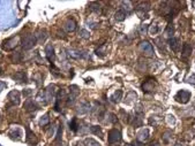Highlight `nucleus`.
<instances>
[{"label":"nucleus","mask_w":195,"mask_h":146,"mask_svg":"<svg viewBox=\"0 0 195 146\" xmlns=\"http://www.w3.org/2000/svg\"><path fill=\"white\" fill-rule=\"evenodd\" d=\"M132 146H142V144H141L140 142H136V143H134V144H132Z\"/></svg>","instance_id":"nucleus-32"},{"label":"nucleus","mask_w":195,"mask_h":146,"mask_svg":"<svg viewBox=\"0 0 195 146\" xmlns=\"http://www.w3.org/2000/svg\"><path fill=\"white\" fill-rule=\"evenodd\" d=\"M147 31H148V26H147V24H142V26L140 27V30H139L140 35H146Z\"/></svg>","instance_id":"nucleus-25"},{"label":"nucleus","mask_w":195,"mask_h":146,"mask_svg":"<svg viewBox=\"0 0 195 146\" xmlns=\"http://www.w3.org/2000/svg\"><path fill=\"white\" fill-rule=\"evenodd\" d=\"M90 131H91L93 134H95V135H99L100 137H103L102 129H100V127H98V125H93V127H90Z\"/></svg>","instance_id":"nucleus-19"},{"label":"nucleus","mask_w":195,"mask_h":146,"mask_svg":"<svg viewBox=\"0 0 195 146\" xmlns=\"http://www.w3.org/2000/svg\"><path fill=\"white\" fill-rule=\"evenodd\" d=\"M192 51H193V48H192V45H191V44H188V43H185V44L182 45L181 58L184 59V60L188 59L189 57H191V54H192Z\"/></svg>","instance_id":"nucleus-5"},{"label":"nucleus","mask_w":195,"mask_h":146,"mask_svg":"<svg viewBox=\"0 0 195 146\" xmlns=\"http://www.w3.org/2000/svg\"><path fill=\"white\" fill-rule=\"evenodd\" d=\"M8 99L13 102V104H19L20 101V93L17 91H12L9 94H8Z\"/></svg>","instance_id":"nucleus-9"},{"label":"nucleus","mask_w":195,"mask_h":146,"mask_svg":"<svg viewBox=\"0 0 195 146\" xmlns=\"http://www.w3.org/2000/svg\"><path fill=\"white\" fill-rule=\"evenodd\" d=\"M110 121H111V122H113V123H116V122L118 121V118H117V116H116L114 114H111V117H110Z\"/></svg>","instance_id":"nucleus-30"},{"label":"nucleus","mask_w":195,"mask_h":146,"mask_svg":"<svg viewBox=\"0 0 195 146\" xmlns=\"http://www.w3.org/2000/svg\"><path fill=\"white\" fill-rule=\"evenodd\" d=\"M174 146H184V145H181V144H179V143H177V144H176V145Z\"/></svg>","instance_id":"nucleus-33"},{"label":"nucleus","mask_w":195,"mask_h":146,"mask_svg":"<svg viewBox=\"0 0 195 146\" xmlns=\"http://www.w3.org/2000/svg\"><path fill=\"white\" fill-rule=\"evenodd\" d=\"M81 33H82L81 36H82L83 38H89V37H90V33H89V32H87L86 30H82V31H81Z\"/></svg>","instance_id":"nucleus-29"},{"label":"nucleus","mask_w":195,"mask_h":146,"mask_svg":"<svg viewBox=\"0 0 195 146\" xmlns=\"http://www.w3.org/2000/svg\"><path fill=\"white\" fill-rule=\"evenodd\" d=\"M174 99L180 104H187L191 99V92L187 91V90H180L174 95Z\"/></svg>","instance_id":"nucleus-1"},{"label":"nucleus","mask_w":195,"mask_h":146,"mask_svg":"<svg viewBox=\"0 0 195 146\" xmlns=\"http://www.w3.org/2000/svg\"><path fill=\"white\" fill-rule=\"evenodd\" d=\"M46 55H47V59H49L50 61H52V60L54 59V54H53V47H52L51 45H49V46L46 47Z\"/></svg>","instance_id":"nucleus-16"},{"label":"nucleus","mask_w":195,"mask_h":146,"mask_svg":"<svg viewBox=\"0 0 195 146\" xmlns=\"http://www.w3.org/2000/svg\"><path fill=\"white\" fill-rule=\"evenodd\" d=\"M161 118L158 116H151L149 118V124L150 125H154V127H158L159 125V123H161Z\"/></svg>","instance_id":"nucleus-15"},{"label":"nucleus","mask_w":195,"mask_h":146,"mask_svg":"<svg viewBox=\"0 0 195 146\" xmlns=\"http://www.w3.org/2000/svg\"><path fill=\"white\" fill-rule=\"evenodd\" d=\"M158 31H159V28H158V26H157V23L155 22V23H153L151 26H150V28H149V32H150V35H157L158 33Z\"/></svg>","instance_id":"nucleus-17"},{"label":"nucleus","mask_w":195,"mask_h":146,"mask_svg":"<svg viewBox=\"0 0 195 146\" xmlns=\"http://www.w3.org/2000/svg\"><path fill=\"white\" fill-rule=\"evenodd\" d=\"M35 43H36V39H35V37L33 36H28L24 40H23V47L24 48H31L33 45H35Z\"/></svg>","instance_id":"nucleus-7"},{"label":"nucleus","mask_w":195,"mask_h":146,"mask_svg":"<svg viewBox=\"0 0 195 146\" xmlns=\"http://www.w3.org/2000/svg\"><path fill=\"white\" fill-rule=\"evenodd\" d=\"M24 107H26L27 111H35V109H36V105L33 104V100H28V101H26Z\"/></svg>","instance_id":"nucleus-18"},{"label":"nucleus","mask_w":195,"mask_h":146,"mask_svg":"<svg viewBox=\"0 0 195 146\" xmlns=\"http://www.w3.org/2000/svg\"><path fill=\"white\" fill-rule=\"evenodd\" d=\"M150 146H161V145H159V143H158V142H153V143L150 144Z\"/></svg>","instance_id":"nucleus-31"},{"label":"nucleus","mask_w":195,"mask_h":146,"mask_svg":"<svg viewBox=\"0 0 195 146\" xmlns=\"http://www.w3.org/2000/svg\"><path fill=\"white\" fill-rule=\"evenodd\" d=\"M126 15H127V13H126L124 9H120V10H118V12L114 14V19H116L117 21L121 22V21H124V20L126 19Z\"/></svg>","instance_id":"nucleus-10"},{"label":"nucleus","mask_w":195,"mask_h":146,"mask_svg":"<svg viewBox=\"0 0 195 146\" xmlns=\"http://www.w3.org/2000/svg\"><path fill=\"white\" fill-rule=\"evenodd\" d=\"M14 78L20 80V81H23V80H26V74H24V73H19V74H16V75L14 76Z\"/></svg>","instance_id":"nucleus-26"},{"label":"nucleus","mask_w":195,"mask_h":146,"mask_svg":"<svg viewBox=\"0 0 195 146\" xmlns=\"http://www.w3.org/2000/svg\"><path fill=\"white\" fill-rule=\"evenodd\" d=\"M123 98V91L121 90H117L112 95H111V100L113 102H119Z\"/></svg>","instance_id":"nucleus-11"},{"label":"nucleus","mask_w":195,"mask_h":146,"mask_svg":"<svg viewBox=\"0 0 195 146\" xmlns=\"http://www.w3.org/2000/svg\"><path fill=\"white\" fill-rule=\"evenodd\" d=\"M186 81H187V83H189V84H195V74H192L191 76H188Z\"/></svg>","instance_id":"nucleus-27"},{"label":"nucleus","mask_w":195,"mask_h":146,"mask_svg":"<svg viewBox=\"0 0 195 146\" xmlns=\"http://www.w3.org/2000/svg\"><path fill=\"white\" fill-rule=\"evenodd\" d=\"M148 138H149V130H148V129H143L141 132L137 134V140H139L140 143L146 142Z\"/></svg>","instance_id":"nucleus-8"},{"label":"nucleus","mask_w":195,"mask_h":146,"mask_svg":"<svg viewBox=\"0 0 195 146\" xmlns=\"http://www.w3.org/2000/svg\"><path fill=\"white\" fill-rule=\"evenodd\" d=\"M167 43H169V45H170V47H171V50L173 52H178L180 50V40H179V38L172 37V38L169 39Z\"/></svg>","instance_id":"nucleus-6"},{"label":"nucleus","mask_w":195,"mask_h":146,"mask_svg":"<svg viewBox=\"0 0 195 146\" xmlns=\"http://www.w3.org/2000/svg\"><path fill=\"white\" fill-rule=\"evenodd\" d=\"M173 33H174V28H173L172 26H169V27L166 28L165 35H166V36H169V37H171V36H173Z\"/></svg>","instance_id":"nucleus-24"},{"label":"nucleus","mask_w":195,"mask_h":146,"mask_svg":"<svg viewBox=\"0 0 195 146\" xmlns=\"http://www.w3.org/2000/svg\"><path fill=\"white\" fill-rule=\"evenodd\" d=\"M121 140V134L119 130L117 129H112L110 132H109V144L112 145V144H117Z\"/></svg>","instance_id":"nucleus-3"},{"label":"nucleus","mask_w":195,"mask_h":146,"mask_svg":"<svg viewBox=\"0 0 195 146\" xmlns=\"http://www.w3.org/2000/svg\"><path fill=\"white\" fill-rule=\"evenodd\" d=\"M95 53H96V55H98V57H104V53H105V47H104V45L100 46L99 48H97Z\"/></svg>","instance_id":"nucleus-23"},{"label":"nucleus","mask_w":195,"mask_h":146,"mask_svg":"<svg viewBox=\"0 0 195 146\" xmlns=\"http://www.w3.org/2000/svg\"><path fill=\"white\" fill-rule=\"evenodd\" d=\"M140 50H141L147 57H154V54H155L153 45H151L149 42H147V40H143V42L140 43Z\"/></svg>","instance_id":"nucleus-2"},{"label":"nucleus","mask_w":195,"mask_h":146,"mask_svg":"<svg viewBox=\"0 0 195 146\" xmlns=\"http://www.w3.org/2000/svg\"><path fill=\"white\" fill-rule=\"evenodd\" d=\"M75 29H76V23L73 20H68L66 22V30L67 31H74Z\"/></svg>","instance_id":"nucleus-13"},{"label":"nucleus","mask_w":195,"mask_h":146,"mask_svg":"<svg viewBox=\"0 0 195 146\" xmlns=\"http://www.w3.org/2000/svg\"><path fill=\"white\" fill-rule=\"evenodd\" d=\"M126 146H132V144H127Z\"/></svg>","instance_id":"nucleus-34"},{"label":"nucleus","mask_w":195,"mask_h":146,"mask_svg":"<svg viewBox=\"0 0 195 146\" xmlns=\"http://www.w3.org/2000/svg\"><path fill=\"white\" fill-rule=\"evenodd\" d=\"M155 86H156V82H155V80L150 78V80H147V81H144V83L142 84V90H143V92L148 93V92H151V91H154Z\"/></svg>","instance_id":"nucleus-4"},{"label":"nucleus","mask_w":195,"mask_h":146,"mask_svg":"<svg viewBox=\"0 0 195 146\" xmlns=\"http://www.w3.org/2000/svg\"><path fill=\"white\" fill-rule=\"evenodd\" d=\"M89 9L91 12H95V13H99L100 12V5L98 2H90L89 3Z\"/></svg>","instance_id":"nucleus-14"},{"label":"nucleus","mask_w":195,"mask_h":146,"mask_svg":"<svg viewBox=\"0 0 195 146\" xmlns=\"http://www.w3.org/2000/svg\"><path fill=\"white\" fill-rule=\"evenodd\" d=\"M133 125L134 127H141L142 125V120H141V117L139 116H134L133 117Z\"/></svg>","instance_id":"nucleus-21"},{"label":"nucleus","mask_w":195,"mask_h":146,"mask_svg":"<svg viewBox=\"0 0 195 146\" xmlns=\"http://www.w3.org/2000/svg\"><path fill=\"white\" fill-rule=\"evenodd\" d=\"M172 132L171 131H165L164 134L162 135V139H163V143L164 144H169L170 143V140H171V138H172Z\"/></svg>","instance_id":"nucleus-12"},{"label":"nucleus","mask_w":195,"mask_h":146,"mask_svg":"<svg viewBox=\"0 0 195 146\" xmlns=\"http://www.w3.org/2000/svg\"><path fill=\"white\" fill-rule=\"evenodd\" d=\"M84 145L86 146H100L99 143H97L95 139H93V138H88V139H86L84 140Z\"/></svg>","instance_id":"nucleus-20"},{"label":"nucleus","mask_w":195,"mask_h":146,"mask_svg":"<svg viewBox=\"0 0 195 146\" xmlns=\"http://www.w3.org/2000/svg\"><path fill=\"white\" fill-rule=\"evenodd\" d=\"M69 128H70V130L72 131H77V123H76V118H73L72 120V122L69 123Z\"/></svg>","instance_id":"nucleus-22"},{"label":"nucleus","mask_w":195,"mask_h":146,"mask_svg":"<svg viewBox=\"0 0 195 146\" xmlns=\"http://www.w3.org/2000/svg\"><path fill=\"white\" fill-rule=\"evenodd\" d=\"M49 123V117L47 115H45V116H43L40 118V125H45V124H47Z\"/></svg>","instance_id":"nucleus-28"}]
</instances>
